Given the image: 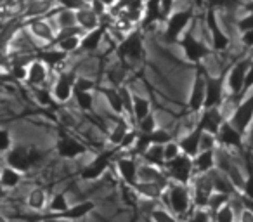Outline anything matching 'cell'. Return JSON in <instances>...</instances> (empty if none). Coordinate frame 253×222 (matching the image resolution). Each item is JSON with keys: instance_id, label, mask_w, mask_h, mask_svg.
I'll list each match as a JSON object with an SVG mask.
<instances>
[{"instance_id": "1", "label": "cell", "mask_w": 253, "mask_h": 222, "mask_svg": "<svg viewBox=\"0 0 253 222\" xmlns=\"http://www.w3.org/2000/svg\"><path fill=\"white\" fill-rule=\"evenodd\" d=\"M47 151L35 146H25V144H14L11 151L5 153V165L19 170L23 174H28L32 169L39 167L43 162Z\"/></svg>"}, {"instance_id": "2", "label": "cell", "mask_w": 253, "mask_h": 222, "mask_svg": "<svg viewBox=\"0 0 253 222\" xmlns=\"http://www.w3.org/2000/svg\"><path fill=\"white\" fill-rule=\"evenodd\" d=\"M167 205H169L170 212L177 217H184L187 214H193L191 207H193V191L189 189V186H184L179 182H170L167 187L165 194Z\"/></svg>"}, {"instance_id": "3", "label": "cell", "mask_w": 253, "mask_h": 222, "mask_svg": "<svg viewBox=\"0 0 253 222\" xmlns=\"http://www.w3.org/2000/svg\"><path fill=\"white\" fill-rule=\"evenodd\" d=\"M116 56L123 64H137L144 59V45H142V30L130 32L116 47Z\"/></svg>"}, {"instance_id": "4", "label": "cell", "mask_w": 253, "mask_h": 222, "mask_svg": "<svg viewBox=\"0 0 253 222\" xmlns=\"http://www.w3.org/2000/svg\"><path fill=\"white\" fill-rule=\"evenodd\" d=\"M193 18H194V12L191 7L173 11V14L167 19L165 32H163V40H165L167 45L179 44V40L182 39V35L187 32V26H189V23L193 21Z\"/></svg>"}, {"instance_id": "5", "label": "cell", "mask_w": 253, "mask_h": 222, "mask_svg": "<svg viewBox=\"0 0 253 222\" xmlns=\"http://www.w3.org/2000/svg\"><path fill=\"white\" fill-rule=\"evenodd\" d=\"M122 149L118 146H111L109 149H104V151L97 153L87 165L82 169L80 177L84 180H95V179H101L102 176L106 174V170L111 167L113 162H116V156Z\"/></svg>"}, {"instance_id": "6", "label": "cell", "mask_w": 253, "mask_h": 222, "mask_svg": "<svg viewBox=\"0 0 253 222\" xmlns=\"http://www.w3.org/2000/svg\"><path fill=\"white\" fill-rule=\"evenodd\" d=\"M165 174L170 179V182H179L184 186H189L193 182L194 176H196V170H194V158L187 155L177 156L172 162H167L165 165Z\"/></svg>"}, {"instance_id": "7", "label": "cell", "mask_w": 253, "mask_h": 222, "mask_svg": "<svg viewBox=\"0 0 253 222\" xmlns=\"http://www.w3.org/2000/svg\"><path fill=\"white\" fill-rule=\"evenodd\" d=\"M179 45L182 47V50H184V57H186L189 63H193L194 66H200L208 56H211V50H213L205 42L198 40L196 37H194V33L189 32V30H187L182 35V39L179 40Z\"/></svg>"}, {"instance_id": "8", "label": "cell", "mask_w": 253, "mask_h": 222, "mask_svg": "<svg viewBox=\"0 0 253 222\" xmlns=\"http://www.w3.org/2000/svg\"><path fill=\"white\" fill-rule=\"evenodd\" d=\"M205 102H207V71L200 64V66H196V73H194L193 85H191L187 108L193 113H201L205 109Z\"/></svg>"}, {"instance_id": "9", "label": "cell", "mask_w": 253, "mask_h": 222, "mask_svg": "<svg viewBox=\"0 0 253 222\" xmlns=\"http://www.w3.org/2000/svg\"><path fill=\"white\" fill-rule=\"evenodd\" d=\"M215 151H217V169L222 170V172H224L225 176L234 182V186L239 189V193H241L243 187H245L246 176L243 174V170L239 169L238 163H236L234 156L229 153V149L220 148V146H218Z\"/></svg>"}, {"instance_id": "10", "label": "cell", "mask_w": 253, "mask_h": 222, "mask_svg": "<svg viewBox=\"0 0 253 222\" xmlns=\"http://www.w3.org/2000/svg\"><path fill=\"white\" fill-rule=\"evenodd\" d=\"M77 71L75 70H61L57 73V78L52 85V95L56 99V102H68L70 99H73L75 94V84H77Z\"/></svg>"}, {"instance_id": "11", "label": "cell", "mask_w": 253, "mask_h": 222, "mask_svg": "<svg viewBox=\"0 0 253 222\" xmlns=\"http://www.w3.org/2000/svg\"><path fill=\"white\" fill-rule=\"evenodd\" d=\"M253 63L252 56H246L243 59H239L236 64H232L227 71V89L231 90L232 95H243V90H245V80L246 75H248V70Z\"/></svg>"}, {"instance_id": "12", "label": "cell", "mask_w": 253, "mask_h": 222, "mask_svg": "<svg viewBox=\"0 0 253 222\" xmlns=\"http://www.w3.org/2000/svg\"><path fill=\"white\" fill-rule=\"evenodd\" d=\"M229 122H231L243 135L248 134L253 124V94L245 95V99L236 106L232 115L229 117Z\"/></svg>"}, {"instance_id": "13", "label": "cell", "mask_w": 253, "mask_h": 222, "mask_svg": "<svg viewBox=\"0 0 253 222\" xmlns=\"http://www.w3.org/2000/svg\"><path fill=\"white\" fill-rule=\"evenodd\" d=\"M205 21H207V28H208V33H210L211 49H213L215 52H224V50H227L229 45H231V39H229L227 33L222 30L220 23H218V18H217V11L208 9L207 16H205Z\"/></svg>"}, {"instance_id": "14", "label": "cell", "mask_w": 253, "mask_h": 222, "mask_svg": "<svg viewBox=\"0 0 253 222\" xmlns=\"http://www.w3.org/2000/svg\"><path fill=\"white\" fill-rule=\"evenodd\" d=\"M193 203L196 208H207L208 210V203H210L211 194L215 193L213 189V182H211L210 174H198L194 176L193 182Z\"/></svg>"}, {"instance_id": "15", "label": "cell", "mask_w": 253, "mask_h": 222, "mask_svg": "<svg viewBox=\"0 0 253 222\" xmlns=\"http://www.w3.org/2000/svg\"><path fill=\"white\" fill-rule=\"evenodd\" d=\"M88 149L84 142H80L77 137L70 135L68 132L61 131L56 139V153L64 160H75L78 156L85 155Z\"/></svg>"}, {"instance_id": "16", "label": "cell", "mask_w": 253, "mask_h": 222, "mask_svg": "<svg viewBox=\"0 0 253 222\" xmlns=\"http://www.w3.org/2000/svg\"><path fill=\"white\" fill-rule=\"evenodd\" d=\"M227 71H222L217 77H211L207 73V102H205V109L207 108H220L224 102V87L227 84Z\"/></svg>"}, {"instance_id": "17", "label": "cell", "mask_w": 253, "mask_h": 222, "mask_svg": "<svg viewBox=\"0 0 253 222\" xmlns=\"http://www.w3.org/2000/svg\"><path fill=\"white\" fill-rule=\"evenodd\" d=\"M217 144L225 149H238L245 151V135L234 127L229 120L224 122L220 132L217 134Z\"/></svg>"}, {"instance_id": "18", "label": "cell", "mask_w": 253, "mask_h": 222, "mask_svg": "<svg viewBox=\"0 0 253 222\" xmlns=\"http://www.w3.org/2000/svg\"><path fill=\"white\" fill-rule=\"evenodd\" d=\"M28 32L32 33V37H35L37 40L47 44V47H50L54 44L57 37V28L54 23H50L45 18H37L28 21Z\"/></svg>"}, {"instance_id": "19", "label": "cell", "mask_w": 253, "mask_h": 222, "mask_svg": "<svg viewBox=\"0 0 253 222\" xmlns=\"http://www.w3.org/2000/svg\"><path fill=\"white\" fill-rule=\"evenodd\" d=\"M95 208V203L90 200H85V201H80L77 205H71L70 210L63 212V214H45V215H37L35 221H45V219H61V221H78V219H84L90 214L92 210Z\"/></svg>"}, {"instance_id": "20", "label": "cell", "mask_w": 253, "mask_h": 222, "mask_svg": "<svg viewBox=\"0 0 253 222\" xmlns=\"http://www.w3.org/2000/svg\"><path fill=\"white\" fill-rule=\"evenodd\" d=\"M225 118L222 115L220 108H207L200 113V118H198L196 125L201 127L203 132H208L211 135H217L220 132L222 125H224Z\"/></svg>"}, {"instance_id": "21", "label": "cell", "mask_w": 253, "mask_h": 222, "mask_svg": "<svg viewBox=\"0 0 253 222\" xmlns=\"http://www.w3.org/2000/svg\"><path fill=\"white\" fill-rule=\"evenodd\" d=\"M116 170H118L122 180L128 187H134L139 182V163L137 156H122L115 162Z\"/></svg>"}, {"instance_id": "22", "label": "cell", "mask_w": 253, "mask_h": 222, "mask_svg": "<svg viewBox=\"0 0 253 222\" xmlns=\"http://www.w3.org/2000/svg\"><path fill=\"white\" fill-rule=\"evenodd\" d=\"M201 137H203V131L198 125L194 129H191L186 135H182L179 139V146L184 155L191 156V158H196L201 153Z\"/></svg>"}, {"instance_id": "23", "label": "cell", "mask_w": 253, "mask_h": 222, "mask_svg": "<svg viewBox=\"0 0 253 222\" xmlns=\"http://www.w3.org/2000/svg\"><path fill=\"white\" fill-rule=\"evenodd\" d=\"M49 77V64L43 63L42 59L37 57L35 61H32L28 66V78H26V84L32 89L43 87V84L47 82Z\"/></svg>"}, {"instance_id": "24", "label": "cell", "mask_w": 253, "mask_h": 222, "mask_svg": "<svg viewBox=\"0 0 253 222\" xmlns=\"http://www.w3.org/2000/svg\"><path fill=\"white\" fill-rule=\"evenodd\" d=\"M167 184H160V182H141L139 180L134 187H130L137 196H142L144 200H151V201H158L163 198L167 191Z\"/></svg>"}, {"instance_id": "25", "label": "cell", "mask_w": 253, "mask_h": 222, "mask_svg": "<svg viewBox=\"0 0 253 222\" xmlns=\"http://www.w3.org/2000/svg\"><path fill=\"white\" fill-rule=\"evenodd\" d=\"M211 177V182H213V189L215 193H222V194H229V196H239V189L234 186L231 179L225 176L222 170L218 169H213L211 172H208Z\"/></svg>"}, {"instance_id": "26", "label": "cell", "mask_w": 253, "mask_h": 222, "mask_svg": "<svg viewBox=\"0 0 253 222\" xmlns=\"http://www.w3.org/2000/svg\"><path fill=\"white\" fill-rule=\"evenodd\" d=\"M156 23H163L162 0H146L144 18H142L141 23V30L146 32V30H149V26L156 25Z\"/></svg>"}, {"instance_id": "27", "label": "cell", "mask_w": 253, "mask_h": 222, "mask_svg": "<svg viewBox=\"0 0 253 222\" xmlns=\"http://www.w3.org/2000/svg\"><path fill=\"white\" fill-rule=\"evenodd\" d=\"M106 32H108V25H104V23H101V26H97L92 32H87L82 37L80 50H84V52H94V50H97V47L101 45L102 39H104Z\"/></svg>"}, {"instance_id": "28", "label": "cell", "mask_w": 253, "mask_h": 222, "mask_svg": "<svg viewBox=\"0 0 253 222\" xmlns=\"http://www.w3.org/2000/svg\"><path fill=\"white\" fill-rule=\"evenodd\" d=\"M102 95H104L106 102L108 106L111 108L113 113L116 115H125V108H123V97H122V92H120V87H101L99 89Z\"/></svg>"}, {"instance_id": "29", "label": "cell", "mask_w": 253, "mask_h": 222, "mask_svg": "<svg viewBox=\"0 0 253 222\" xmlns=\"http://www.w3.org/2000/svg\"><path fill=\"white\" fill-rule=\"evenodd\" d=\"M213 169H217V151L215 149H207L201 151L200 155L194 158V170L198 174H208Z\"/></svg>"}, {"instance_id": "30", "label": "cell", "mask_w": 253, "mask_h": 222, "mask_svg": "<svg viewBox=\"0 0 253 222\" xmlns=\"http://www.w3.org/2000/svg\"><path fill=\"white\" fill-rule=\"evenodd\" d=\"M77 21H78V26L84 28L85 32H92V30H95L97 26H101V16L92 7H85L77 12Z\"/></svg>"}, {"instance_id": "31", "label": "cell", "mask_w": 253, "mask_h": 222, "mask_svg": "<svg viewBox=\"0 0 253 222\" xmlns=\"http://www.w3.org/2000/svg\"><path fill=\"white\" fill-rule=\"evenodd\" d=\"M68 56H70V54L63 52V50H59L57 47H45V49L40 50L37 57L42 59L43 63L49 64V68H52V66H59L61 63H64Z\"/></svg>"}, {"instance_id": "32", "label": "cell", "mask_w": 253, "mask_h": 222, "mask_svg": "<svg viewBox=\"0 0 253 222\" xmlns=\"http://www.w3.org/2000/svg\"><path fill=\"white\" fill-rule=\"evenodd\" d=\"M23 176H25L23 172L5 165L4 169H2V174H0V184H2L4 189H14V187H18L19 184H21Z\"/></svg>"}, {"instance_id": "33", "label": "cell", "mask_w": 253, "mask_h": 222, "mask_svg": "<svg viewBox=\"0 0 253 222\" xmlns=\"http://www.w3.org/2000/svg\"><path fill=\"white\" fill-rule=\"evenodd\" d=\"M144 163H149V165L160 167V169H165L167 160H165V146L163 144H153L148 151L142 156Z\"/></svg>"}, {"instance_id": "34", "label": "cell", "mask_w": 253, "mask_h": 222, "mask_svg": "<svg viewBox=\"0 0 253 222\" xmlns=\"http://www.w3.org/2000/svg\"><path fill=\"white\" fill-rule=\"evenodd\" d=\"M26 207L35 212H42L43 208L49 207L45 189H43V187H35V189L30 191V194L26 196Z\"/></svg>"}, {"instance_id": "35", "label": "cell", "mask_w": 253, "mask_h": 222, "mask_svg": "<svg viewBox=\"0 0 253 222\" xmlns=\"http://www.w3.org/2000/svg\"><path fill=\"white\" fill-rule=\"evenodd\" d=\"M130 131H132V127L128 125V122H126L125 118H120V120L116 122L115 127L111 129L109 135H108L109 144H111V146H120L123 139H125V135L128 134Z\"/></svg>"}, {"instance_id": "36", "label": "cell", "mask_w": 253, "mask_h": 222, "mask_svg": "<svg viewBox=\"0 0 253 222\" xmlns=\"http://www.w3.org/2000/svg\"><path fill=\"white\" fill-rule=\"evenodd\" d=\"M151 113H153L151 101L142 97V95L134 94V117H132V120H134L135 124H139V122L144 120V118L149 117Z\"/></svg>"}, {"instance_id": "37", "label": "cell", "mask_w": 253, "mask_h": 222, "mask_svg": "<svg viewBox=\"0 0 253 222\" xmlns=\"http://www.w3.org/2000/svg\"><path fill=\"white\" fill-rule=\"evenodd\" d=\"M54 25H56L57 32L64 28H73L78 25L77 21V12L73 11H66V9H57L56 16H54Z\"/></svg>"}, {"instance_id": "38", "label": "cell", "mask_w": 253, "mask_h": 222, "mask_svg": "<svg viewBox=\"0 0 253 222\" xmlns=\"http://www.w3.org/2000/svg\"><path fill=\"white\" fill-rule=\"evenodd\" d=\"M50 47H57L59 50L66 54H73L77 50H80L82 47V37L80 35H73V37H64V39H59L52 44Z\"/></svg>"}, {"instance_id": "39", "label": "cell", "mask_w": 253, "mask_h": 222, "mask_svg": "<svg viewBox=\"0 0 253 222\" xmlns=\"http://www.w3.org/2000/svg\"><path fill=\"white\" fill-rule=\"evenodd\" d=\"M208 9H213V11H236L239 7H246V4L243 0H205Z\"/></svg>"}, {"instance_id": "40", "label": "cell", "mask_w": 253, "mask_h": 222, "mask_svg": "<svg viewBox=\"0 0 253 222\" xmlns=\"http://www.w3.org/2000/svg\"><path fill=\"white\" fill-rule=\"evenodd\" d=\"M71 205L68 203L66 200V194L64 193H57L52 196V200L49 201V207H47V210H49V214H63V212L70 210Z\"/></svg>"}, {"instance_id": "41", "label": "cell", "mask_w": 253, "mask_h": 222, "mask_svg": "<svg viewBox=\"0 0 253 222\" xmlns=\"http://www.w3.org/2000/svg\"><path fill=\"white\" fill-rule=\"evenodd\" d=\"M73 99L82 111H92V108H94V92L75 90Z\"/></svg>"}, {"instance_id": "42", "label": "cell", "mask_w": 253, "mask_h": 222, "mask_svg": "<svg viewBox=\"0 0 253 222\" xmlns=\"http://www.w3.org/2000/svg\"><path fill=\"white\" fill-rule=\"evenodd\" d=\"M57 7L66 9V11L78 12L85 7H90V0H54Z\"/></svg>"}, {"instance_id": "43", "label": "cell", "mask_w": 253, "mask_h": 222, "mask_svg": "<svg viewBox=\"0 0 253 222\" xmlns=\"http://www.w3.org/2000/svg\"><path fill=\"white\" fill-rule=\"evenodd\" d=\"M213 222H236V214H234V208H232L231 201H229L227 205H224L218 212H215Z\"/></svg>"}, {"instance_id": "44", "label": "cell", "mask_w": 253, "mask_h": 222, "mask_svg": "<svg viewBox=\"0 0 253 222\" xmlns=\"http://www.w3.org/2000/svg\"><path fill=\"white\" fill-rule=\"evenodd\" d=\"M229 201H231V196H229V194L213 193L210 198V203H208V210H210V214L213 215L215 212H218L224 205H227Z\"/></svg>"}, {"instance_id": "45", "label": "cell", "mask_w": 253, "mask_h": 222, "mask_svg": "<svg viewBox=\"0 0 253 222\" xmlns=\"http://www.w3.org/2000/svg\"><path fill=\"white\" fill-rule=\"evenodd\" d=\"M135 129H137L141 134H151V132H155L156 129H158V122H156V117L151 113L149 117H146L144 120H141L139 124H135Z\"/></svg>"}, {"instance_id": "46", "label": "cell", "mask_w": 253, "mask_h": 222, "mask_svg": "<svg viewBox=\"0 0 253 222\" xmlns=\"http://www.w3.org/2000/svg\"><path fill=\"white\" fill-rule=\"evenodd\" d=\"M151 219L153 222H180L177 215H173L170 210H165V208H155L151 212Z\"/></svg>"}, {"instance_id": "47", "label": "cell", "mask_w": 253, "mask_h": 222, "mask_svg": "<svg viewBox=\"0 0 253 222\" xmlns=\"http://www.w3.org/2000/svg\"><path fill=\"white\" fill-rule=\"evenodd\" d=\"M120 92H122L123 97V108H125V113H128L130 117H134V94L130 92V89L126 85H122L120 87Z\"/></svg>"}, {"instance_id": "48", "label": "cell", "mask_w": 253, "mask_h": 222, "mask_svg": "<svg viewBox=\"0 0 253 222\" xmlns=\"http://www.w3.org/2000/svg\"><path fill=\"white\" fill-rule=\"evenodd\" d=\"M186 222H213V215L207 208H196L193 214H189V219Z\"/></svg>"}, {"instance_id": "49", "label": "cell", "mask_w": 253, "mask_h": 222, "mask_svg": "<svg viewBox=\"0 0 253 222\" xmlns=\"http://www.w3.org/2000/svg\"><path fill=\"white\" fill-rule=\"evenodd\" d=\"M33 90H35L37 101L42 106H50L56 102V99H54V95H52V90H47V89H43V87H37V89H33Z\"/></svg>"}, {"instance_id": "50", "label": "cell", "mask_w": 253, "mask_h": 222, "mask_svg": "<svg viewBox=\"0 0 253 222\" xmlns=\"http://www.w3.org/2000/svg\"><path fill=\"white\" fill-rule=\"evenodd\" d=\"M97 89V84H95L92 78L87 77H78L77 84H75V90H84V92H94Z\"/></svg>"}, {"instance_id": "51", "label": "cell", "mask_w": 253, "mask_h": 222, "mask_svg": "<svg viewBox=\"0 0 253 222\" xmlns=\"http://www.w3.org/2000/svg\"><path fill=\"white\" fill-rule=\"evenodd\" d=\"M182 155V149L179 146V141H170L169 144H165V160L167 162H172L177 156Z\"/></svg>"}, {"instance_id": "52", "label": "cell", "mask_w": 253, "mask_h": 222, "mask_svg": "<svg viewBox=\"0 0 253 222\" xmlns=\"http://www.w3.org/2000/svg\"><path fill=\"white\" fill-rule=\"evenodd\" d=\"M12 146H14V142H12V135L11 132L7 131V129H2L0 131V149H2V153H7L12 149Z\"/></svg>"}, {"instance_id": "53", "label": "cell", "mask_w": 253, "mask_h": 222, "mask_svg": "<svg viewBox=\"0 0 253 222\" xmlns=\"http://www.w3.org/2000/svg\"><path fill=\"white\" fill-rule=\"evenodd\" d=\"M236 26H238L239 33H245V32H250V30H253V11H250L248 14L243 16Z\"/></svg>"}, {"instance_id": "54", "label": "cell", "mask_w": 253, "mask_h": 222, "mask_svg": "<svg viewBox=\"0 0 253 222\" xmlns=\"http://www.w3.org/2000/svg\"><path fill=\"white\" fill-rule=\"evenodd\" d=\"M217 135H211L208 132H203V137H201V151H207V149H217Z\"/></svg>"}, {"instance_id": "55", "label": "cell", "mask_w": 253, "mask_h": 222, "mask_svg": "<svg viewBox=\"0 0 253 222\" xmlns=\"http://www.w3.org/2000/svg\"><path fill=\"white\" fill-rule=\"evenodd\" d=\"M241 194H243V196H246V198H250V200H253V172L246 174L245 187H243Z\"/></svg>"}, {"instance_id": "56", "label": "cell", "mask_w": 253, "mask_h": 222, "mask_svg": "<svg viewBox=\"0 0 253 222\" xmlns=\"http://www.w3.org/2000/svg\"><path fill=\"white\" fill-rule=\"evenodd\" d=\"M173 4L175 0H162V16H163V23H167V19L173 14Z\"/></svg>"}, {"instance_id": "57", "label": "cell", "mask_w": 253, "mask_h": 222, "mask_svg": "<svg viewBox=\"0 0 253 222\" xmlns=\"http://www.w3.org/2000/svg\"><path fill=\"white\" fill-rule=\"evenodd\" d=\"M241 42H243V45H245V47H248V49H253V30L241 33Z\"/></svg>"}, {"instance_id": "58", "label": "cell", "mask_w": 253, "mask_h": 222, "mask_svg": "<svg viewBox=\"0 0 253 222\" xmlns=\"http://www.w3.org/2000/svg\"><path fill=\"white\" fill-rule=\"evenodd\" d=\"M252 87H253V63H252V66H250V70H248V75H246V80H245V90H243V94H246V92H248Z\"/></svg>"}, {"instance_id": "59", "label": "cell", "mask_w": 253, "mask_h": 222, "mask_svg": "<svg viewBox=\"0 0 253 222\" xmlns=\"http://www.w3.org/2000/svg\"><path fill=\"white\" fill-rule=\"evenodd\" d=\"M101 2H102V4L106 5V7L109 9V11H111V9L115 7L116 4H118V0H101Z\"/></svg>"}, {"instance_id": "60", "label": "cell", "mask_w": 253, "mask_h": 222, "mask_svg": "<svg viewBox=\"0 0 253 222\" xmlns=\"http://www.w3.org/2000/svg\"><path fill=\"white\" fill-rule=\"evenodd\" d=\"M40 222H70V221H61V219H45V221H40Z\"/></svg>"}, {"instance_id": "61", "label": "cell", "mask_w": 253, "mask_h": 222, "mask_svg": "<svg viewBox=\"0 0 253 222\" xmlns=\"http://www.w3.org/2000/svg\"><path fill=\"white\" fill-rule=\"evenodd\" d=\"M2 222H7V221H5V219H4V221H2Z\"/></svg>"}, {"instance_id": "62", "label": "cell", "mask_w": 253, "mask_h": 222, "mask_svg": "<svg viewBox=\"0 0 253 222\" xmlns=\"http://www.w3.org/2000/svg\"><path fill=\"white\" fill-rule=\"evenodd\" d=\"M252 151H253V149H252Z\"/></svg>"}]
</instances>
